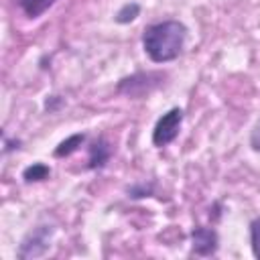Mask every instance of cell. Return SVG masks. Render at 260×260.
Masks as SVG:
<instances>
[{
  "label": "cell",
  "instance_id": "6da1fadb",
  "mask_svg": "<svg viewBox=\"0 0 260 260\" xmlns=\"http://www.w3.org/2000/svg\"><path fill=\"white\" fill-rule=\"evenodd\" d=\"M187 39V26L179 20H162L144 28L142 47L154 63H167L179 57Z\"/></svg>",
  "mask_w": 260,
  "mask_h": 260
},
{
  "label": "cell",
  "instance_id": "7a4b0ae2",
  "mask_svg": "<svg viewBox=\"0 0 260 260\" xmlns=\"http://www.w3.org/2000/svg\"><path fill=\"white\" fill-rule=\"evenodd\" d=\"M181 124H183V110L171 108L169 112H165V114L156 120V124H154V130H152V144L158 146V148L171 144V142L179 136Z\"/></svg>",
  "mask_w": 260,
  "mask_h": 260
},
{
  "label": "cell",
  "instance_id": "3957f363",
  "mask_svg": "<svg viewBox=\"0 0 260 260\" xmlns=\"http://www.w3.org/2000/svg\"><path fill=\"white\" fill-rule=\"evenodd\" d=\"M53 225H37L20 244L18 248V258H37L43 256L49 246H51V238H53Z\"/></svg>",
  "mask_w": 260,
  "mask_h": 260
},
{
  "label": "cell",
  "instance_id": "277c9868",
  "mask_svg": "<svg viewBox=\"0 0 260 260\" xmlns=\"http://www.w3.org/2000/svg\"><path fill=\"white\" fill-rule=\"evenodd\" d=\"M162 81L160 73H136L132 77H126L118 83V91L126 95H142L144 91L154 89Z\"/></svg>",
  "mask_w": 260,
  "mask_h": 260
},
{
  "label": "cell",
  "instance_id": "5b68a950",
  "mask_svg": "<svg viewBox=\"0 0 260 260\" xmlns=\"http://www.w3.org/2000/svg\"><path fill=\"white\" fill-rule=\"evenodd\" d=\"M191 250L199 256H211L217 250V234L211 228L197 225L191 232Z\"/></svg>",
  "mask_w": 260,
  "mask_h": 260
},
{
  "label": "cell",
  "instance_id": "8992f818",
  "mask_svg": "<svg viewBox=\"0 0 260 260\" xmlns=\"http://www.w3.org/2000/svg\"><path fill=\"white\" fill-rule=\"evenodd\" d=\"M110 158V144L100 138L89 146V169H102Z\"/></svg>",
  "mask_w": 260,
  "mask_h": 260
},
{
  "label": "cell",
  "instance_id": "52a82bcc",
  "mask_svg": "<svg viewBox=\"0 0 260 260\" xmlns=\"http://www.w3.org/2000/svg\"><path fill=\"white\" fill-rule=\"evenodd\" d=\"M57 0H18V6L22 8V12L28 18H39L41 14H45Z\"/></svg>",
  "mask_w": 260,
  "mask_h": 260
},
{
  "label": "cell",
  "instance_id": "ba28073f",
  "mask_svg": "<svg viewBox=\"0 0 260 260\" xmlns=\"http://www.w3.org/2000/svg\"><path fill=\"white\" fill-rule=\"evenodd\" d=\"M85 140V134H73L67 140H63L57 148H55V156H69L71 152H75Z\"/></svg>",
  "mask_w": 260,
  "mask_h": 260
},
{
  "label": "cell",
  "instance_id": "9c48e42d",
  "mask_svg": "<svg viewBox=\"0 0 260 260\" xmlns=\"http://www.w3.org/2000/svg\"><path fill=\"white\" fill-rule=\"evenodd\" d=\"M49 175H51V169L47 165H43V162H35L32 167L24 169V173H22V177L26 181H45Z\"/></svg>",
  "mask_w": 260,
  "mask_h": 260
},
{
  "label": "cell",
  "instance_id": "30bf717a",
  "mask_svg": "<svg viewBox=\"0 0 260 260\" xmlns=\"http://www.w3.org/2000/svg\"><path fill=\"white\" fill-rule=\"evenodd\" d=\"M138 12H140V6L136 4V2H130V4H124L118 12H116V20L118 22H130V20H134L136 16H138Z\"/></svg>",
  "mask_w": 260,
  "mask_h": 260
},
{
  "label": "cell",
  "instance_id": "8fae6325",
  "mask_svg": "<svg viewBox=\"0 0 260 260\" xmlns=\"http://www.w3.org/2000/svg\"><path fill=\"white\" fill-rule=\"evenodd\" d=\"M250 244H252L254 256L260 258V217H256L250 223Z\"/></svg>",
  "mask_w": 260,
  "mask_h": 260
},
{
  "label": "cell",
  "instance_id": "7c38bea8",
  "mask_svg": "<svg viewBox=\"0 0 260 260\" xmlns=\"http://www.w3.org/2000/svg\"><path fill=\"white\" fill-rule=\"evenodd\" d=\"M250 146L260 152V122H256V126L250 132Z\"/></svg>",
  "mask_w": 260,
  "mask_h": 260
}]
</instances>
